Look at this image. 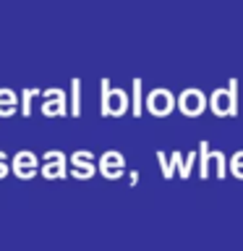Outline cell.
I'll return each mask as SVG.
<instances>
[{
	"label": "cell",
	"mask_w": 243,
	"mask_h": 251,
	"mask_svg": "<svg viewBox=\"0 0 243 251\" xmlns=\"http://www.w3.org/2000/svg\"><path fill=\"white\" fill-rule=\"evenodd\" d=\"M157 162H160V168H162L165 180H172V176H175V168H172V162H170L162 152H157Z\"/></svg>",
	"instance_id": "18"
},
{
	"label": "cell",
	"mask_w": 243,
	"mask_h": 251,
	"mask_svg": "<svg viewBox=\"0 0 243 251\" xmlns=\"http://www.w3.org/2000/svg\"><path fill=\"white\" fill-rule=\"evenodd\" d=\"M209 162H215V160H212L209 141H199V176L201 178L209 176Z\"/></svg>",
	"instance_id": "13"
},
{
	"label": "cell",
	"mask_w": 243,
	"mask_h": 251,
	"mask_svg": "<svg viewBox=\"0 0 243 251\" xmlns=\"http://www.w3.org/2000/svg\"><path fill=\"white\" fill-rule=\"evenodd\" d=\"M42 115L45 118H66L68 115V102H66V94H63V89H47L42 92Z\"/></svg>",
	"instance_id": "9"
},
{
	"label": "cell",
	"mask_w": 243,
	"mask_h": 251,
	"mask_svg": "<svg viewBox=\"0 0 243 251\" xmlns=\"http://www.w3.org/2000/svg\"><path fill=\"white\" fill-rule=\"evenodd\" d=\"M212 160H215V165H217V178H225L227 176V160H225V154L219 152V149H212Z\"/></svg>",
	"instance_id": "17"
},
{
	"label": "cell",
	"mask_w": 243,
	"mask_h": 251,
	"mask_svg": "<svg viewBox=\"0 0 243 251\" xmlns=\"http://www.w3.org/2000/svg\"><path fill=\"white\" fill-rule=\"evenodd\" d=\"M227 170H230L238 180H243V149L230 157V162H227Z\"/></svg>",
	"instance_id": "16"
},
{
	"label": "cell",
	"mask_w": 243,
	"mask_h": 251,
	"mask_svg": "<svg viewBox=\"0 0 243 251\" xmlns=\"http://www.w3.org/2000/svg\"><path fill=\"white\" fill-rule=\"evenodd\" d=\"M209 110L217 118H235L238 115V78H230L227 89H215L209 94Z\"/></svg>",
	"instance_id": "1"
},
{
	"label": "cell",
	"mask_w": 243,
	"mask_h": 251,
	"mask_svg": "<svg viewBox=\"0 0 243 251\" xmlns=\"http://www.w3.org/2000/svg\"><path fill=\"white\" fill-rule=\"evenodd\" d=\"M39 173H42L47 180H63V178H68V160H66V154L58 152V149L45 152Z\"/></svg>",
	"instance_id": "6"
},
{
	"label": "cell",
	"mask_w": 243,
	"mask_h": 251,
	"mask_svg": "<svg viewBox=\"0 0 243 251\" xmlns=\"http://www.w3.org/2000/svg\"><path fill=\"white\" fill-rule=\"evenodd\" d=\"M97 162H94V154L86 152V149H78V152L71 154V176L76 180H89L94 173H97Z\"/></svg>",
	"instance_id": "7"
},
{
	"label": "cell",
	"mask_w": 243,
	"mask_h": 251,
	"mask_svg": "<svg viewBox=\"0 0 243 251\" xmlns=\"http://www.w3.org/2000/svg\"><path fill=\"white\" fill-rule=\"evenodd\" d=\"M81 115V81L71 78V118Z\"/></svg>",
	"instance_id": "12"
},
{
	"label": "cell",
	"mask_w": 243,
	"mask_h": 251,
	"mask_svg": "<svg viewBox=\"0 0 243 251\" xmlns=\"http://www.w3.org/2000/svg\"><path fill=\"white\" fill-rule=\"evenodd\" d=\"M170 162H172V168L178 170V176L183 178V180H188V178H191V170L196 168V152H191L188 157H183V154L175 149V152H172V157H170Z\"/></svg>",
	"instance_id": "11"
},
{
	"label": "cell",
	"mask_w": 243,
	"mask_h": 251,
	"mask_svg": "<svg viewBox=\"0 0 243 251\" xmlns=\"http://www.w3.org/2000/svg\"><path fill=\"white\" fill-rule=\"evenodd\" d=\"M97 168L102 173V178H107V180H118L125 173V157L121 152H115V149H110V152H105L99 157V162H97Z\"/></svg>",
	"instance_id": "8"
},
{
	"label": "cell",
	"mask_w": 243,
	"mask_h": 251,
	"mask_svg": "<svg viewBox=\"0 0 243 251\" xmlns=\"http://www.w3.org/2000/svg\"><path fill=\"white\" fill-rule=\"evenodd\" d=\"M8 170H11V168H8V157H5L3 152H0V180H3V178L8 176Z\"/></svg>",
	"instance_id": "19"
},
{
	"label": "cell",
	"mask_w": 243,
	"mask_h": 251,
	"mask_svg": "<svg viewBox=\"0 0 243 251\" xmlns=\"http://www.w3.org/2000/svg\"><path fill=\"white\" fill-rule=\"evenodd\" d=\"M144 107H146L154 118H168L172 110L178 107V100L172 97L170 89H162V86H157V89H152V92H149V97L144 100Z\"/></svg>",
	"instance_id": "3"
},
{
	"label": "cell",
	"mask_w": 243,
	"mask_h": 251,
	"mask_svg": "<svg viewBox=\"0 0 243 251\" xmlns=\"http://www.w3.org/2000/svg\"><path fill=\"white\" fill-rule=\"evenodd\" d=\"M131 107H133V118H139L141 110H144V100H141V78H133V100H131Z\"/></svg>",
	"instance_id": "14"
},
{
	"label": "cell",
	"mask_w": 243,
	"mask_h": 251,
	"mask_svg": "<svg viewBox=\"0 0 243 251\" xmlns=\"http://www.w3.org/2000/svg\"><path fill=\"white\" fill-rule=\"evenodd\" d=\"M39 168H42L39 157L34 152H29V149L16 152L13 160H11V173L16 178H21V180H31L34 176H39Z\"/></svg>",
	"instance_id": "4"
},
{
	"label": "cell",
	"mask_w": 243,
	"mask_h": 251,
	"mask_svg": "<svg viewBox=\"0 0 243 251\" xmlns=\"http://www.w3.org/2000/svg\"><path fill=\"white\" fill-rule=\"evenodd\" d=\"M99 92H102V107H99V115L102 118H121L131 110V100L128 94H125L123 89H113L110 86L107 78H102L99 81Z\"/></svg>",
	"instance_id": "2"
},
{
	"label": "cell",
	"mask_w": 243,
	"mask_h": 251,
	"mask_svg": "<svg viewBox=\"0 0 243 251\" xmlns=\"http://www.w3.org/2000/svg\"><path fill=\"white\" fill-rule=\"evenodd\" d=\"M207 107H209V100L204 97L201 89H194L191 86V89H183L178 94V110L186 118H199Z\"/></svg>",
	"instance_id": "5"
},
{
	"label": "cell",
	"mask_w": 243,
	"mask_h": 251,
	"mask_svg": "<svg viewBox=\"0 0 243 251\" xmlns=\"http://www.w3.org/2000/svg\"><path fill=\"white\" fill-rule=\"evenodd\" d=\"M39 94H42L39 89H24V92H21V115H24V118L31 115V100L39 97Z\"/></svg>",
	"instance_id": "15"
},
{
	"label": "cell",
	"mask_w": 243,
	"mask_h": 251,
	"mask_svg": "<svg viewBox=\"0 0 243 251\" xmlns=\"http://www.w3.org/2000/svg\"><path fill=\"white\" fill-rule=\"evenodd\" d=\"M21 110V100L13 89H0V118H11Z\"/></svg>",
	"instance_id": "10"
}]
</instances>
